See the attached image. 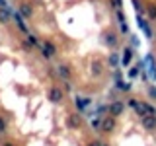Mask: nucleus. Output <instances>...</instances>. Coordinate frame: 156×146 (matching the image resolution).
Returning a JSON list of instances; mask_svg holds the SVG:
<instances>
[{
  "label": "nucleus",
  "mask_w": 156,
  "mask_h": 146,
  "mask_svg": "<svg viewBox=\"0 0 156 146\" xmlns=\"http://www.w3.org/2000/svg\"><path fill=\"white\" fill-rule=\"evenodd\" d=\"M143 62H144V68H146V74H148V80H156V61H154V57L148 53Z\"/></svg>",
  "instance_id": "f257e3e1"
},
{
  "label": "nucleus",
  "mask_w": 156,
  "mask_h": 146,
  "mask_svg": "<svg viewBox=\"0 0 156 146\" xmlns=\"http://www.w3.org/2000/svg\"><path fill=\"white\" fill-rule=\"evenodd\" d=\"M41 53H43V57L45 58H53L57 55V47L53 45L51 41H43V45H41Z\"/></svg>",
  "instance_id": "f03ea898"
},
{
  "label": "nucleus",
  "mask_w": 156,
  "mask_h": 146,
  "mask_svg": "<svg viewBox=\"0 0 156 146\" xmlns=\"http://www.w3.org/2000/svg\"><path fill=\"white\" fill-rule=\"evenodd\" d=\"M136 26H139V29H140V31H143L144 33V35L146 37H152V31H150V26H148V22H146V19L143 18V16H136Z\"/></svg>",
  "instance_id": "7ed1b4c3"
},
{
  "label": "nucleus",
  "mask_w": 156,
  "mask_h": 146,
  "mask_svg": "<svg viewBox=\"0 0 156 146\" xmlns=\"http://www.w3.org/2000/svg\"><path fill=\"white\" fill-rule=\"evenodd\" d=\"M62 97H65V92H62L61 88H51V90H49V99H51L53 103H61Z\"/></svg>",
  "instance_id": "20e7f679"
},
{
  "label": "nucleus",
  "mask_w": 156,
  "mask_h": 146,
  "mask_svg": "<svg viewBox=\"0 0 156 146\" xmlns=\"http://www.w3.org/2000/svg\"><path fill=\"white\" fill-rule=\"evenodd\" d=\"M90 72L94 78H100L101 74H104V64H101V61H98V58H94L90 64Z\"/></svg>",
  "instance_id": "39448f33"
},
{
  "label": "nucleus",
  "mask_w": 156,
  "mask_h": 146,
  "mask_svg": "<svg viewBox=\"0 0 156 146\" xmlns=\"http://www.w3.org/2000/svg\"><path fill=\"white\" fill-rule=\"evenodd\" d=\"M140 125H143L146 130H154V129H156V115L140 117Z\"/></svg>",
  "instance_id": "423d86ee"
},
{
  "label": "nucleus",
  "mask_w": 156,
  "mask_h": 146,
  "mask_svg": "<svg viewBox=\"0 0 156 146\" xmlns=\"http://www.w3.org/2000/svg\"><path fill=\"white\" fill-rule=\"evenodd\" d=\"M107 111H109V115H111V117H119V115L125 111V105L121 103V101H113V103L107 107Z\"/></svg>",
  "instance_id": "0eeeda50"
},
{
  "label": "nucleus",
  "mask_w": 156,
  "mask_h": 146,
  "mask_svg": "<svg viewBox=\"0 0 156 146\" xmlns=\"http://www.w3.org/2000/svg\"><path fill=\"white\" fill-rule=\"evenodd\" d=\"M133 49L131 47H125L123 49V53H121V66H129L131 64V61H133Z\"/></svg>",
  "instance_id": "6e6552de"
},
{
  "label": "nucleus",
  "mask_w": 156,
  "mask_h": 146,
  "mask_svg": "<svg viewBox=\"0 0 156 146\" xmlns=\"http://www.w3.org/2000/svg\"><path fill=\"white\" fill-rule=\"evenodd\" d=\"M90 103H92L90 97H84V96H76V97H74V105H76L78 111H84Z\"/></svg>",
  "instance_id": "1a4fd4ad"
},
{
  "label": "nucleus",
  "mask_w": 156,
  "mask_h": 146,
  "mask_svg": "<svg viewBox=\"0 0 156 146\" xmlns=\"http://www.w3.org/2000/svg\"><path fill=\"white\" fill-rule=\"evenodd\" d=\"M115 129V117H105L101 119V133H111Z\"/></svg>",
  "instance_id": "9d476101"
},
{
  "label": "nucleus",
  "mask_w": 156,
  "mask_h": 146,
  "mask_svg": "<svg viewBox=\"0 0 156 146\" xmlns=\"http://www.w3.org/2000/svg\"><path fill=\"white\" fill-rule=\"evenodd\" d=\"M12 19L16 22V26H18L20 31H23V33H27V31H29L27 26H26V22H23V16H22L20 12H14V14H12Z\"/></svg>",
  "instance_id": "9b49d317"
},
{
  "label": "nucleus",
  "mask_w": 156,
  "mask_h": 146,
  "mask_svg": "<svg viewBox=\"0 0 156 146\" xmlns=\"http://www.w3.org/2000/svg\"><path fill=\"white\" fill-rule=\"evenodd\" d=\"M117 22H119L121 33H129V23H127V18L123 16V12H121V10H117Z\"/></svg>",
  "instance_id": "f8f14e48"
},
{
  "label": "nucleus",
  "mask_w": 156,
  "mask_h": 146,
  "mask_svg": "<svg viewBox=\"0 0 156 146\" xmlns=\"http://www.w3.org/2000/svg\"><path fill=\"white\" fill-rule=\"evenodd\" d=\"M115 88H117V90H121V92H129V90H131V82H125V80H121L119 72H117V80H115Z\"/></svg>",
  "instance_id": "ddd939ff"
},
{
  "label": "nucleus",
  "mask_w": 156,
  "mask_h": 146,
  "mask_svg": "<svg viewBox=\"0 0 156 146\" xmlns=\"http://www.w3.org/2000/svg\"><path fill=\"white\" fill-rule=\"evenodd\" d=\"M57 72H58V76H61L62 80H70V68H68L66 64H58Z\"/></svg>",
  "instance_id": "4468645a"
},
{
  "label": "nucleus",
  "mask_w": 156,
  "mask_h": 146,
  "mask_svg": "<svg viewBox=\"0 0 156 146\" xmlns=\"http://www.w3.org/2000/svg\"><path fill=\"white\" fill-rule=\"evenodd\" d=\"M104 43H105L107 47H115V45H117V37H115V33L105 31V33H104Z\"/></svg>",
  "instance_id": "2eb2a0df"
},
{
  "label": "nucleus",
  "mask_w": 156,
  "mask_h": 146,
  "mask_svg": "<svg viewBox=\"0 0 156 146\" xmlns=\"http://www.w3.org/2000/svg\"><path fill=\"white\" fill-rule=\"evenodd\" d=\"M20 14H22L23 18H31L33 16V8L29 6V4H22V6H20Z\"/></svg>",
  "instance_id": "dca6fc26"
},
{
  "label": "nucleus",
  "mask_w": 156,
  "mask_h": 146,
  "mask_svg": "<svg viewBox=\"0 0 156 146\" xmlns=\"http://www.w3.org/2000/svg\"><path fill=\"white\" fill-rule=\"evenodd\" d=\"M80 123H82V119H80V115H70L68 117V127H72V129H76V127H80Z\"/></svg>",
  "instance_id": "f3484780"
},
{
  "label": "nucleus",
  "mask_w": 156,
  "mask_h": 146,
  "mask_svg": "<svg viewBox=\"0 0 156 146\" xmlns=\"http://www.w3.org/2000/svg\"><path fill=\"white\" fill-rule=\"evenodd\" d=\"M109 64L113 66V68H117L121 64V57H119V53H109Z\"/></svg>",
  "instance_id": "a211bd4d"
},
{
  "label": "nucleus",
  "mask_w": 156,
  "mask_h": 146,
  "mask_svg": "<svg viewBox=\"0 0 156 146\" xmlns=\"http://www.w3.org/2000/svg\"><path fill=\"white\" fill-rule=\"evenodd\" d=\"M10 22V8H0V23Z\"/></svg>",
  "instance_id": "6ab92c4d"
},
{
  "label": "nucleus",
  "mask_w": 156,
  "mask_h": 146,
  "mask_svg": "<svg viewBox=\"0 0 156 146\" xmlns=\"http://www.w3.org/2000/svg\"><path fill=\"white\" fill-rule=\"evenodd\" d=\"M37 43H39V41H37V37H35V35H31V33H27V37H26V45H31V47H33V45H37Z\"/></svg>",
  "instance_id": "aec40b11"
},
{
  "label": "nucleus",
  "mask_w": 156,
  "mask_h": 146,
  "mask_svg": "<svg viewBox=\"0 0 156 146\" xmlns=\"http://www.w3.org/2000/svg\"><path fill=\"white\" fill-rule=\"evenodd\" d=\"M90 125H92V129H100L101 130V119H98V117H92Z\"/></svg>",
  "instance_id": "412c9836"
},
{
  "label": "nucleus",
  "mask_w": 156,
  "mask_h": 146,
  "mask_svg": "<svg viewBox=\"0 0 156 146\" xmlns=\"http://www.w3.org/2000/svg\"><path fill=\"white\" fill-rule=\"evenodd\" d=\"M133 6H135V10H136V16H140V14H143V10H144V6L139 2V0H133Z\"/></svg>",
  "instance_id": "4be33fe9"
},
{
  "label": "nucleus",
  "mask_w": 156,
  "mask_h": 146,
  "mask_svg": "<svg viewBox=\"0 0 156 146\" xmlns=\"http://www.w3.org/2000/svg\"><path fill=\"white\" fill-rule=\"evenodd\" d=\"M148 18L156 19V4H150V6H148Z\"/></svg>",
  "instance_id": "5701e85b"
},
{
  "label": "nucleus",
  "mask_w": 156,
  "mask_h": 146,
  "mask_svg": "<svg viewBox=\"0 0 156 146\" xmlns=\"http://www.w3.org/2000/svg\"><path fill=\"white\" fill-rule=\"evenodd\" d=\"M148 96H150V99H156V86L148 88Z\"/></svg>",
  "instance_id": "b1692460"
},
{
  "label": "nucleus",
  "mask_w": 156,
  "mask_h": 146,
  "mask_svg": "<svg viewBox=\"0 0 156 146\" xmlns=\"http://www.w3.org/2000/svg\"><path fill=\"white\" fill-rule=\"evenodd\" d=\"M4 130H6V123H4V121H2V119H0V134H2V133H4Z\"/></svg>",
  "instance_id": "393cba45"
},
{
  "label": "nucleus",
  "mask_w": 156,
  "mask_h": 146,
  "mask_svg": "<svg viewBox=\"0 0 156 146\" xmlns=\"http://www.w3.org/2000/svg\"><path fill=\"white\" fill-rule=\"evenodd\" d=\"M131 37H133V39H131V43H133V47H139V39H136L135 35H131Z\"/></svg>",
  "instance_id": "a878e982"
},
{
  "label": "nucleus",
  "mask_w": 156,
  "mask_h": 146,
  "mask_svg": "<svg viewBox=\"0 0 156 146\" xmlns=\"http://www.w3.org/2000/svg\"><path fill=\"white\" fill-rule=\"evenodd\" d=\"M65 90H66V92L72 90V86H70V82H68V80H65Z\"/></svg>",
  "instance_id": "bb28decb"
},
{
  "label": "nucleus",
  "mask_w": 156,
  "mask_h": 146,
  "mask_svg": "<svg viewBox=\"0 0 156 146\" xmlns=\"http://www.w3.org/2000/svg\"><path fill=\"white\" fill-rule=\"evenodd\" d=\"M123 6V0H115V8H121Z\"/></svg>",
  "instance_id": "cd10ccee"
},
{
  "label": "nucleus",
  "mask_w": 156,
  "mask_h": 146,
  "mask_svg": "<svg viewBox=\"0 0 156 146\" xmlns=\"http://www.w3.org/2000/svg\"><path fill=\"white\" fill-rule=\"evenodd\" d=\"M0 8H8V4H6V0H0Z\"/></svg>",
  "instance_id": "c85d7f7f"
},
{
  "label": "nucleus",
  "mask_w": 156,
  "mask_h": 146,
  "mask_svg": "<svg viewBox=\"0 0 156 146\" xmlns=\"http://www.w3.org/2000/svg\"><path fill=\"white\" fill-rule=\"evenodd\" d=\"M88 146H101V142H100V140H96V142H90Z\"/></svg>",
  "instance_id": "c756f323"
},
{
  "label": "nucleus",
  "mask_w": 156,
  "mask_h": 146,
  "mask_svg": "<svg viewBox=\"0 0 156 146\" xmlns=\"http://www.w3.org/2000/svg\"><path fill=\"white\" fill-rule=\"evenodd\" d=\"M4 146H14V144H12V142H6V144H4Z\"/></svg>",
  "instance_id": "7c9ffc66"
},
{
  "label": "nucleus",
  "mask_w": 156,
  "mask_h": 146,
  "mask_svg": "<svg viewBox=\"0 0 156 146\" xmlns=\"http://www.w3.org/2000/svg\"><path fill=\"white\" fill-rule=\"evenodd\" d=\"M101 146H109V144H105V142H101Z\"/></svg>",
  "instance_id": "2f4dec72"
}]
</instances>
